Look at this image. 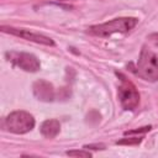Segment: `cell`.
Wrapping results in <instances>:
<instances>
[{"label":"cell","instance_id":"obj_12","mask_svg":"<svg viewBox=\"0 0 158 158\" xmlns=\"http://www.w3.org/2000/svg\"><path fill=\"white\" fill-rule=\"evenodd\" d=\"M84 148H91V149H105V144L102 143H95V144H85Z\"/></svg>","mask_w":158,"mask_h":158},{"label":"cell","instance_id":"obj_6","mask_svg":"<svg viewBox=\"0 0 158 158\" xmlns=\"http://www.w3.org/2000/svg\"><path fill=\"white\" fill-rule=\"evenodd\" d=\"M1 31L5 32V33H10L12 36H17V37H21L23 40L35 42V43H40V44H44V46H54V41L51 37L44 36L42 33L32 32V31L26 30V28H16V27L4 26L2 25L1 26Z\"/></svg>","mask_w":158,"mask_h":158},{"label":"cell","instance_id":"obj_4","mask_svg":"<svg viewBox=\"0 0 158 158\" xmlns=\"http://www.w3.org/2000/svg\"><path fill=\"white\" fill-rule=\"evenodd\" d=\"M116 75L120 78V84H118V100L122 106V109L127 111L135 110L138 104H139V94L136 88V85L128 80L125 75L116 73Z\"/></svg>","mask_w":158,"mask_h":158},{"label":"cell","instance_id":"obj_13","mask_svg":"<svg viewBox=\"0 0 158 158\" xmlns=\"http://www.w3.org/2000/svg\"><path fill=\"white\" fill-rule=\"evenodd\" d=\"M149 40H151L154 44L158 46V33H153V35H151V36H149Z\"/></svg>","mask_w":158,"mask_h":158},{"label":"cell","instance_id":"obj_5","mask_svg":"<svg viewBox=\"0 0 158 158\" xmlns=\"http://www.w3.org/2000/svg\"><path fill=\"white\" fill-rule=\"evenodd\" d=\"M5 57L9 62H11L12 64H15L16 67H19L20 69L25 70V72H30V73H35L37 70H40L41 68V63L37 59L36 56L31 54V53H26V52H6Z\"/></svg>","mask_w":158,"mask_h":158},{"label":"cell","instance_id":"obj_10","mask_svg":"<svg viewBox=\"0 0 158 158\" xmlns=\"http://www.w3.org/2000/svg\"><path fill=\"white\" fill-rule=\"evenodd\" d=\"M142 141V138L139 137H132V138H122L120 141H117V144H138Z\"/></svg>","mask_w":158,"mask_h":158},{"label":"cell","instance_id":"obj_8","mask_svg":"<svg viewBox=\"0 0 158 158\" xmlns=\"http://www.w3.org/2000/svg\"><path fill=\"white\" fill-rule=\"evenodd\" d=\"M40 131L46 138H54L60 131V123L56 118L46 120V121L42 122V125L40 127Z\"/></svg>","mask_w":158,"mask_h":158},{"label":"cell","instance_id":"obj_1","mask_svg":"<svg viewBox=\"0 0 158 158\" xmlns=\"http://www.w3.org/2000/svg\"><path fill=\"white\" fill-rule=\"evenodd\" d=\"M138 19L136 17H118L100 25H93L88 28V33L96 37H110L115 33H126L136 27Z\"/></svg>","mask_w":158,"mask_h":158},{"label":"cell","instance_id":"obj_14","mask_svg":"<svg viewBox=\"0 0 158 158\" xmlns=\"http://www.w3.org/2000/svg\"><path fill=\"white\" fill-rule=\"evenodd\" d=\"M62 1H65V0H62Z\"/></svg>","mask_w":158,"mask_h":158},{"label":"cell","instance_id":"obj_3","mask_svg":"<svg viewBox=\"0 0 158 158\" xmlns=\"http://www.w3.org/2000/svg\"><path fill=\"white\" fill-rule=\"evenodd\" d=\"M137 74L148 81L158 80V57L147 47H143L139 53Z\"/></svg>","mask_w":158,"mask_h":158},{"label":"cell","instance_id":"obj_9","mask_svg":"<svg viewBox=\"0 0 158 158\" xmlns=\"http://www.w3.org/2000/svg\"><path fill=\"white\" fill-rule=\"evenodd\" d=\"M67 156L69 157H81V158H89L91 157V153L88 151H79V149H73V151H67L65 152Z\"/></svg>","mask_w":158,"mask_h":158},{"label":"cell","instance_id":"obj_11","mask_svg":"<svg viewBox=\"0 0 158 158\" xmlns=\"http://www.w3.org/2000/svg\"><path fill=\"white\" fill-rule=\"evenodd\" d=\"M151 130V126H146V127H141L138 130H132V131H127L125 132V135H135V133H143V132H147Z\"/></svg>","mask_w":158,"mask_h":158},{"label":"cell","instance_id":"obj_2","mask_svg":"<svg viewBox=\"0 0 158 158\" xmlns=\"http://www.w3.org/2000/svg\"><path fill=\"white\" fill-rule=\"evenodd\" d=\"M2 126L9 132H12L16 135H23L30 132L35 127V118L30 112L19 110L6 116L4 118Z\"/></svg>","mask_w":158,"mask_h":158},{"label":"cell","instance_id":"obj_7","mask_svg":"<svg viewBox=\"0 0 158 158\" xmlns=\"http://www.w3.org/2000/svg\"><path fill=\"white\" fill-rule=\"evenodd\" d=\"M32 90H33L35 96L41 101L49 102V101H53L56 98V91H54L53 85L49 81L43 80V79L36 80L32 85Z\"/></svg>","mask_w":158,"mask_h":158}]
</instances>
